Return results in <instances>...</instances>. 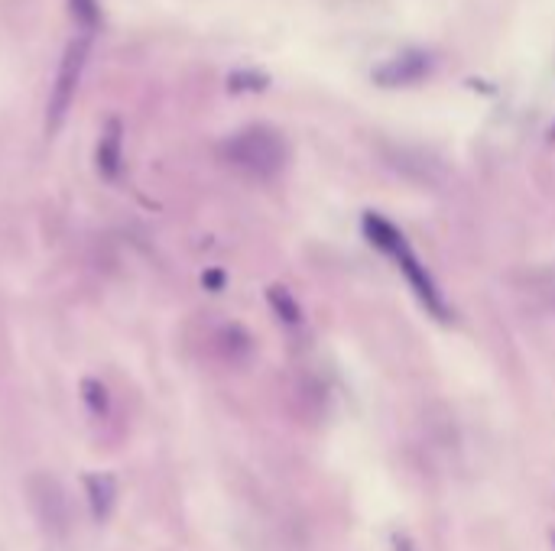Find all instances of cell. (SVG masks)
<instances>
[{
  "mask_svg": "<svg viewBox=\"0 0 555 551\" xmlns=\"http://www.w3.org/2000/svg\"><path fill=\"white\" fill-rule=\"evenodd\" d=\"M224 159H228L234 169H241L254 179H273V176H280L289 163V146L280 130L257 124V127L237 130L234 137L224 143Z\"/></svg>",
  "mask_w": 555,
  "mask_h": 551,
  "instance_id": "cell-1",
  "label": "cell"
},
{
  "mask_svg": "<svg viewBox=\"0 0 555 551\" xmlns=\"http://www.w3.org/2000/svg\"><path fill=\"white\" fill-rule=\"evenodd\" d=\"M364 231L370 237V244H377L380 250H387L390 257L396 260V266L403 270L406 282L413 286V292L419 295V302L429 308V312L435 318H448V308L442 302V292L439 286L432 282V276L426 273V266L419 263V257L413 253V247L406 244V237L396 231V227L387 221V218H380V214H367L364 218Z\"/></svg>",
  "mask_w": 555,
  "mask_h": 551,
  "instance_id": "cell-2",
  "label": "cell"
},
{
  "mask_svg": "<svg viewBox=\"0 0 555 551\" xmlns=\"http://www.w3.org/2000/svg\"><path fill=\"white\" fill-rule=\"evenodd\" d=\"M88 33L72 39L69 46H65V56L59 62V75H56V85H52L49 94V107H46V130L56 133L65 117H69V107L78 94V85H82V72H85V62H88Z\"/></svg>",
  "mask_w": 555,
  "mask_h": 551,
  "instance_id": "cell-3",
  "label": "cell"
},
{
  "mask_svg": "<svg viewBox=\"0 0 555 551\" xmlns=\"http://www.w3.org/2000/svg\"><path fill=\"white\" fill-rule=\"evenodd\" d=\"M26 493H30V506L33 516L39 519L52 539H62L72 526V513H69V496H65L62 483L52 474H33L26 480Z\"/></svg>",
  "mask_w": 555,
  "mask_h": 551,
  "instance_id": "cell-4",
  "label": "cell"
},
{
  "mask_svg": "<svg viewBox=\"0 0 555 551\" xmlns=\"http://www.w3.org/2000/svg\"><path fill=\"white\" fill-rule=\"evenodd\" d=\"M429 56L426 52H403V56L390 59L387 65H380L374 72V82L383 88H403V85H416L419 78L429 75Z\"/></svg>",
  "mask_w": 555,
  "mask_h": 551,
  "instance_id": "cell-5",
  "label": "cell"
},
{
  "mask_svg": "<svg viewBox=\"0 0 555 551\" xmlns=\"http://www.w3.org/2000/svg\"><path fill=\"white\" fill-rule=\"evenodd\" d=\"M85 496L95 522H108L117 506V477L114 474H88L85 477Z\"/></svg>",
  "mask_w": 555,
  "mask_h": 551,
  "instance_id": "cell-6",
  "label": "cell"
},
{
  "mask_svg": "<svg viewBox=\"0 0 555 551\" xmlns=\"http://www.w3.org/2000/svg\"><path fill=\"white\" fill-rule=\"evenodd\" d=\"M98 172L108 182H114L117 172H121V120H111L108 130L101 133V143H98Z\"/></svg>",
  "mask_w": 555,
  "mask_h": 551,
  "instance_id": "cell-7",
  "label": "cell"
},
{
  "mask_svg": "<svg viewBox=\"0 0 555 551\" xmlns=\"http://www.w3.org/2000/svg\"><path fill=\"white\" fill-rule=\"evenodd\" d=\"M390 163L403 172V176H413L419 182H435L442 179V166L435 163L432 156L419 153V150H400L396 153V159H390Z\"/></svg>",
  "mask_w": 555,
  "mask_h": 551,
  "instance_id": "cell-8",
  "label": "cell"
},
{
  "mask_svg": "<svg viewBox=\"0 0 555 551\" xmlns=\"http://www.w3.org/2000/svg\"><path fill=\"white\" fill-rule=\"evenodd\" d=\"M267 299H270V305L276 308V312H280V318L289 321V325H296V321L302 318V315H299V302H296L293 295H289L283 286H273V289L267 292Z\"/></svg>",
  "mask_w": 555,
  "mask_h": 551,
  "instance_id": "cell-9",
  "label": "cell"
},
{
  "mask_svg": "<svg viewBox=\"0 0 555 551\" xmlns=\"http://www.w3.org/2000/svg\"><path fill=\"white\" fill-rule=\"evenodd\" d=\"M82 396L88 402V409L95 412V415H104L111 406V399H108V386H104L101 380H82Z\"/></svg>",
  "mask_w": 555,
  "mask_h": 551,
  "instance_id": "cell-10",
  "label": "cell"
},
{
  "mask_svg": "<svg viewBox=\"0 0 555 551\" xmlns=\"http://www.w3.org/2000/svg\"><path fill=\"white\" fill-rule=\"evenodd\" d=\"M69 7H72V13H75V20L82 23L88 33L101 23V10H98L95 0H69Z\"/></svg>",
  "mask_w": 555,
  "mask_h": 551,
  "instance_id": "cell-11",
  "label": "cell"
},
{
  "mask_svg": "<svg viewBox=\"0 0 555 551\" xmlns=\"http://www.w3.org/2000/svg\"><path fill=\"white\" fill-rule=\"evenodd\" d=\"M231 91H260V88H267V78L257 75V72H237L231 75Z\"/></svg>",
  "mask_w": 555,
  "mask_h": 551,
  "instance_id": "cell-12",
  "label": "cell"
},
{
  "mask_svg": "<svg viewBox=\"0 0 555 551\" xmlns=\"http://www.w3.org/2000/svg\"><path fill=\"white\" fill-rule=\"evenodd\" d=\"M549 137H552V140H555V127H552V133H549Z\"/></svg>",
  "mask_w": 555,
  "mask_h": 551,
  "instance_id": "cell-13",
  "label": "cell"
},
{
  "mask_svg": "<svg viewBox=\"0 0 555 551\" xmlns=\"http://www.w3.org/2000/svg\"><path fill=\"white\" fill-rule=\"evenodd\" d=\"M552 548H555V532H552Z\"/></svg>",
  "mask_w": 555,
  "mask_h": 551,
  "instance_id": "cell-14",
  "label": "cell"
}]
</instances>
